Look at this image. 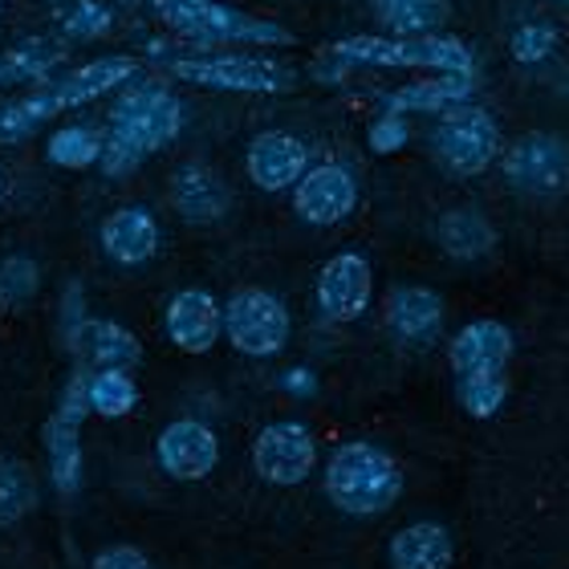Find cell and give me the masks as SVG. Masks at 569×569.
Instances as JSON below:
<instances>
[{
    "instance_id": "6da1fadb",
    "label": "cell",
    "mask_w": 569,
    "mask_h": 569,
    "mask_svg": "<svg viewBox=\"0 0 569 569\" xmlns=\"http://www.w3.org/2000/svg\"><path fill=\"white\" fill-rule=\"evenodd\" d=\"M512 355H517V338L497 318H476L451 333L448 367L463 416L492 419L505 411Z\"/></svg>"
},
{
    "instance_id": "7a4b0ae2",
    "label": "cell",
    "mask_w": 569,
    "mask_h": 569,
    "mask_svg": "<svg viewBox=\"0 0 569 569\" xmlns=\"http://www.w3.org/2000/svg\"><path fill=\"white\" fill-rule=\"evenodd\" d=\"M326 497L346 517H382L403 497V468L382 443L370 439H346L326 456L321 468Z\"/></svg>"
},
{
    "instance_id": "3957f363",
    "label": "cell",
    "mask_w": 569,
    "mask_h": 569,
    "mask_svg": "<svg viewBox=\"0 0 569 569\" xmlns=\"http://www.w3.org/2000/svg\"><path fill=\"white\" fill-rule=\"evenodd\" d=\"M151 12L191 49H284L297 37L220 0H147Z\"/></svg>"
},
{
    "instance_id": "277c9868",
    "label": "cell",
    "mask_w": 569,
    "mask_h": 569,
    "mask_svg": "<svg viewBox=\"0 0 569 569\" xmlns=\"http://www.w3.org/2000/svg\"><path fill=\"white\" fill-rule=\"evenodd\" d=\"M159 66L179 82L224 94H284L297 86L293 66L264 49H167Z\"/></svg>"
},
{
    "instance_id": "5b68a950",
    "label": "cell",
    "mask_w": 569,
    "mask_h": 569,
    "mask_svg": "<svg viewBox=\"0 0 569 569\" xmlns=\"http://www.w3.org/2000/svg\"><path fill=\"white\" fill-rule=\"evenodd\" d=\"M350 70H411V73H456L476 78V53L451 33L391 37V33H355L330 46Z\"/></svg>"
},
{
    "instance_id": "8992f818",
    "label": "cell",
    "mask_w": 569,
    "mask_h": 569,
    "mask_svg": "<svg viewBox=\"0 0 569 569\" xmlns=\"http://www.w3.org/2000/svg\"><path fill=\"white\" fill-rule=\"evenodd\" d=\"M183 122H188L183 98H179L163 78L139 73V78H131V82L114 94V102H110L107 131L127 139L131 147H139L142 154H154L179 139Z\"/></svg>"
},
{
    "instance_id": "52a82bcc",
    "label": "cell",
    "mask_w": 569,
    "mask_h": 569,
    "mask_svg": "<svg viewBox=\"0 0 569 569\" xmlns=\"http://www.w3.org/2000/svg\"><path fill=\"white\" fill-rule=\"evenodd\" d=\"M427 147L439 171H448L451 179H476L492 163H500V122L480 102H463L439 114L427 134Z\"/></svg>"
},
{
    "instance_id": "ba28073f",
    "label": "cell",
    "mask_w": 569,
    "mask_h": 569,
    "mask_svg": "<svg viewBox=\"0 0 569 569\" xmlns=\"http://www.w3.org/2000/svg\"><path fill=\"white\" fill-rule=\"evenodd\" d=\"M224 338L244 358H277L293 338V313L269 289H237L224 301Z\"/></svg>"
},
{
    "instance_id": "9c48e42d",
    "label": "cell",
    "mask_w": 569,
    "mask_h": 569,
    "mask_svg": "<svg viewBox=\"0 0 569 569\" xmlns=\"http://www.w3.org/2000/svg\"><path fill=\"white\" fill-rule=\"evenodd\" d=\"M500 176L517 196L553 200L569 188V142L549 131L521 134L500 151Z\"/></svg>"
},
{
    "instance_id": "30bf717a",
    "label": "cell",
    "mask_w": 569,
    "mask_h": 569,
    "mask_svg": "<svg viewBox=\"0 0 569 569\" xmlns=\"http://www.w3.org/2000/svg\"><path fill=\"white\" fill-rule=\"evenodd\" d=\"M252 468L264 485L297 488L318 468V439L301 419H277L264 423L252 439Z\"/></svg>"
},
{
    "instance_id": "8fae6325",
    "label": "cell",
    "mask_w": 569,
    "mask_h": 569,
    "mask_svg": "<svg viewBox=\"0 0 569 569\" xmlns=\"http://www.w3.org/2000/svg\"><path fill=\"white\" fill-rule=\"evenodd\" d=\"M313 301H318L321 318L333 326H350L362 318L375 301V264L367 261V252H333L313 281Z\"/></svg>"
},
{
    "instance_id": "7c38bea8",
    "label": "cell",
    "mask_w": 569,
    "mask_h": 569,
    "mask_svg": "<svg viewBox=\"0 0 569 569\" xmlns=\"http://www.w3.org/2000/svg\"><path fill=\"white\" fill-rule=\"evenodd\" d=\"M358 200H362V188H358L355 167L342 159L313 163L293 188V212L309 228H338L355 216Z\"/></svg>"
},
{
    "instance_id": "4fadbf2b",
    "label": "cell",
    "mask_w": 569,
    "mask_h": 569,
    "mask_svg": "<svg viewBox=\"0 0 569 569\" xmlns=\"http://www.w3.org/2000/svg\"><path fill=\"white\" fill-rule=\"evenodd\" d=\"M382 326L407 350H427L443 338L448 306L431 284H395L382 301Z\"/></svg>"
},
{
    "instance_id": "5bb4252c",
    "label": "cell",
    "mask_w": 569,
    "mask_h": 569,
    "mask_svg": "<svg viewBox=\"0 0 569 569\" xmlns=\"http://www.w3.org/2000/svg\"><path fill=\"white\" fill-rule=\"evenodd\" d=\"M154 460L171 480H203L220 463V436L203 419H171L154 439Z\"/></svg>"
},
{
    "instance_id": "9a60e30c",
    "label": "cell",
    "mask_w": 569,
    "mask_h": 569,
    "mask_svg": "<svg viewBox=\"0 0 569 569\" xmlns=\"http://www.w3.org/2000/svg\"><path fill=\"white\" fill-rule=\"evenodd\" d=\"M163 333L183 355H208L224 338V301L208 289H179L163 309Z\"/></svg>"
},
{
    "instance_id": "2e32d148",
    "label": "cell",
    "mask_w": 569,
    "mask_h": 569,
    "mask_svg": "<svg viewBox=\"0 0 569 569\" xmlns=\"http://www.w3.org/2000/svg\"><path fill=\"white\" fill-rule=\"evenodd\" d=\"M309 167H313L309 142L289 131H261L249 142V151H244L249 179L261 191H273V196L277 191H293Z\"/></svg>"
},
{
    "instance_id": "e0dca14e",
    "label": "cell",
    "mask_w": 569,
    "mask_h": 569,
    "mask_svg": "<svg viewBox=\"0 0 569 569\" xmlns=\"http://www.w3.org/2000/svg\"><path fill=\"white\" fill-rule=\"evenodd\" d=\"M142 73V61L131 58V53H110V58H94L78 66V70L61 73L53 82H46L49 98H53V107L66 114V110H78V107H90L98 98L107 94H119L122 86L139 78Z\"/></svg>"
},
{
    "instance_id": "ac0fdd59",
    "label": "cell",
    "mask_w": 569,
    "mask_h": 569,
    "mask_svg": "<svg viewBox=\"0 0 569 569\" xmlns=\"http://www.w3.org/2000/svg\"><path fill=\"white\" fill-rule=\"evenodd\" d=\"M159 220H154L151 208L142 203H127V208H114V212L102 220L98 228V244L107 252L110 261L122 264V269H139L159 252Z\"/></svg>"
},
{
    "instance_id": "d6986e66",
    "label": "cell",
    "mask_w": 569,
    "mask_h": 569,
    "mask_svg": "<svg viewBox=\"0 0 569 569\" xmlns=\"http://www.w3.org/2000/svg\"><path fill=\"white\" fill-rule=\"evenodd\" d=\"M171 203L188 224H216L232 208V191L216 167L191 159L171 171Z\"/></svg>"
},
{
    "instance_id": "ffe728a7",
    "label": "cell",
    "mask_w": 569,
    "mask_h": 569,
    "mask_svg": "<svg viewBox=\"0 0 569 569\" xmlns=\"http://www.w3.org/2000/svg\"><path fill=\"white\" fill-rule=\"evenodd\" d=\"M476 98V78H456V73H423V78H411V82L395 86L391 94L382 98V110H395V114H427V119H439L448 110L463 107Z\"/></svg>"
},
{
    "instance_id": "44dd1931",
    "label": "cell",
    "mask_w": 569,
    "mask_h": 569,
    "mask_svg": "<svg viewBox=\"0 0 569 569\" xmlns=\"http://www.w3.org/2000/svg\"><path fill=\"white\" fill-rule=\"evenodd\" d=\"M436 244L451 261L472 264V261H485L488 252L497 249V228H492V220L480 208L460 203V208H448L436 220Z\"/></svg>"
},
{
    "instance_id": "7402d4cb",
    "label": "cell",
    "mask_w": 569,
    "mask_h": 569,
    "mask_svg": "<svg viewBox=\"0 0 569 569\" xmlns=\"http://www.w3.org/2000/svg\"><path fill=\"white\" fill-rule=\"evenodd\" d=\"M70 355L78 358V367H90V370H134L142 362V346L119 321L90 318Z\"/></svg>"
},
{
    "instance_id": "603a6c76",
    "label": "cell",
    "mask_w": 569,
    "mask_h": 569,
    "mask_svg": "<svg viewBox=\"0 0 569 569\" xmlns=\"http://www.w3.org/2000/svg\"><path fill=\"white\" fill-rule=\"evenodd\" d=\"M387 558H391V569H451L456 546H451L448 525L411 521L391 537Z\"/></svg>"
},
{
    "instance_id": "cb8c5ba5",
    "label": "cell",
    "mask_w": 569,
    "mask_h": 569,
    "mask_svg": "<svg viewBox=\"0 0 569 569\" xmlns=\"http://www.w3.org/2000/svg\"><path fill=\"white\" fill-rule=\"evenodd\" d=\"M66 61V41H53V37H29L21 46H12L4 58H0V90L24 82H53V70Z\"/></svg>"
},
{
    "instance_id": "d4e9b609",
    "label": "cell",
    "mask_w": 569,
    "mask_h": 569,
    "mask_svg": "<svg viewBox=\"0 0 569 569\" xmlns=\"http://www.w3.org/2000/svg\"><path fill=\"white\" fill-rule=\"evenodd\" d=\"M82 427L66 423V419L49 416L41 427V443H46L49 456V480L61 497H73L82 488Z\"/></svg>"
},
{
    "instance_id": "484cf974",
    "label": "cell",
    "mask_w": 569,
    "mask_h": 569,
    "mask_svg": "<svg viewBox=\"0 0 569 569\" xmlns=\"http://www.w3.org/2000/svg\"><path fill=\"white\" fill-rule=\"evenodd\" d=\"M375 21L391 37H427L443 33L448 21V0H370Z\"/></svg>"
},
{
    "instance_id": "4316f807",
    "label": "cell",
    "mask_w": 569,
    "mask_h": 569,
    "mask_svg": "<svg viewBox=\"0 0 569 569\" xmlns=\"http://www.w3.org/2000/svg\"><path fill=\"white\" fill-rule=\"evenodd\" d=\"M102 147H107V131H98L90 122H70V127H58V131L49 134L46 154L53 167L86 171V167H98Z\"/></svg>"
},
{
    "instance_id": "83f0119b",
    "label": "cell",
    "mask_w": 569,
    "mask_h": 569,
    "mask_svg": "<svg viewBox=\"0 0 569 569\" xmlns=\"http://www.w3.org/2000/svg\"><path fill=\"white\" fill-rule=\"evenodd\" d=\"M58 114L61 110L53 107V98H49L46 86L24 98H4V102H0V142L33 139V134L41 131L49 119H58Z\"/></svg>"
},
{
    "instance_id": "f1b7e54d",
    "label": "cell",
    "mask_w": 569,
    "mask_h": 569,
    "mask_svg": "<svg viewBox=\"0 0 569 569\" xmlns=\"http://www.w3.org/2000/svg\"><path fill=\"white\" fill-rule=\"evenodd\" d=\"M90 403L94 416L102 419H122L139 407V382L131 370H94L90 375Z\"/></svg>"
},
{
    "instance_id": "f546056e",
    "label": "cell",
    "mask_w": 569,
    "mask_h": 569,
    "mask_svg": "<svg viewBox=\"0 0 569 569\" xmlns=\"http://www.w3.org/2000/svg\"><path fill=\"white\" fill-rule=\"evenodd\" d=\"M558 46H561L558 24L541 21V17H537V21H521L509 37V53L521 61V66H529V70L558 58Z\"/></svg>"
},
{
    "instance_id": "4dcf8cb0",
    "label": "cell",
    "mask_w": 569,
    "mask_h": 569,
    "mask_svg": "<svg viewBox=\"0 0 569 569\" xmlns=\"http://www.w3.org/2000/svg\"><path fill=\"white\" fill-rule=\"evenodd\" d=\"M37 505V480L21 460H0V525H17Z\"/></svg>"
},
{
    "instance_id": "1f68e13d",
    "label": "cell",
    "mask_w": 569,
    "mask_h": 569,
    "mask_svg": "<svg viewBox=\"0 0 569 569\" xmlns=\"http://www.w3.org/2000/svg\"><path fill=\"white\" fill-rule=\"evenodd\" d=\"M114 29V12L107 0H66L61 4V33L70 41H98Z\"/></svg>"
},
{
    "instance_id": "d6a6232c",
    "label": "cell",
    "mask_w": 569,
    "mask_h": 569,
    "mask_svg": "<svg viewBox=\"0 0 569 569\" xmlns=\"http://www.w3.org/2000/svg\"><path fill=\"white\" fill-rule=\"evenodd\" d=\"M41 273H37L33 257H9L0 261V309H17L24 301H33Z\"/></svg>"
},
{
    "instance_id": "836d02e7",
    "label": "cell",
    "mask_w": 569,
    "mask_h": 569,
    "mask_svg": "<svg viewBox=\"0 0 569 569\" xmlns=\"http://www.w3.org/2000/svg\"><path fill=\"white\" fill-rule=\"evenodd\" d=\"M90 375H94L90 367H73V375L66 379V387H61V399L53 416L73 427H82L86 416H94V403H90Z\"/></svg>"
},
{
    "instance_id": "e575fe53",
    "label": "cell",
    "mask_w": 569,
    "mask_h": 569,
    "mask_svg": "<svg viewBox=\"0 0 569 569\" xmlns=\"http://www.w3.org/2000/svg\"><path fill=\"white\" fill-rule=\"evenodd\" d=\"M407 142H411V119H407V114L382 110V114H375V122L367 127V147L375 154H399Z\"/></svg>"
},
{
    "instance_id": "d590c367",
    "label": "cell",
    "mask_w": 569,
    "mask_h": 569,
    "mask_svg": "<svg viewBox=\"0 0 569 569\" xmlns=\"http://www.w3.org/2000/svg\"><path fill=\"white\" fill-rule=\"evenodd\" d=\"M142 159H147V154H142L139 147H131L127 139H119V134L107 131V147H102V159H98L102 176H107V179H127V176H134V171H139Z\"/></svg>"
},
{
    "instance_id": "8d00e7d4",
    "label": "cell",
    "mask_w": 569,
    "mask_h": 569,
    "mask_svg": "<svg viewBox=\"0 0 569 569\" xmlns=\"http://www.w3.org/2000/svg\"><path fill=\"white\" fill-rule=\"evenodd\" d=\"M86 321H90V313H86V297H82V284L73 281L66 284V297H61V342H66V350H73L78 346V338H82Z\"/></svg>"
},
{
    "instance_id": "74e56055",
    "label": "cell",
    "mask_w": 569,
    "mask_h": 569,
    "mask_svg": "<svg viewBox=\"0 0 569 569\" xmlns=\"http://www.w3.org/2000/svg\"><path fill=\"white\" fill-rule=\"evenodd\" d=\"M90 569H154V566H151V558H147L142 549L110 546V549H102L94 561H90Z\"/></svg>"
},
{
    "instance_id": "f35d334b",
    "label": "cell",
    "mask_w": 569,
    "mask_h": 569,
    "mask_svg": "<svg viewBox=\"0 0 569 569\" xmlns=\"http://www.w3.org/2000/svg\"><path fill=\"white\" fill-rule=\"evenodd\" d=\"M277 387H281L284 395H293V399H313V395H318V375L309 367H289V370H281Z\"/></svg>"
},
{
    "instance_id": "ab89813d",
    "label": "cell",
    "mask_w": 569,
    "mask_h": 569,
    "mask_svg": "<svg viewBox=\"0 0 569 569\" xmlns=\"http://www.w3.org/2000/svg\"><path fill=\"white\" fill-rule=\"evenodd\" d=\"M122 4H147V0H122Z\"/></svg>"
},
{
    "instance_id": "60d3db41",
    "label": "cell",
    "mask_w": 569,
    "mask_h": 569,
    "mask_svg": "<svg viewBox=\"0 0 569 569\" xmlns=\"http://www.w3.org/2000/svg\"><path fill=\"white\" fill-rule=\"evenodd\" d=\"M0 203H4V179H0Z\"/></svg>"
}]
</instances>
